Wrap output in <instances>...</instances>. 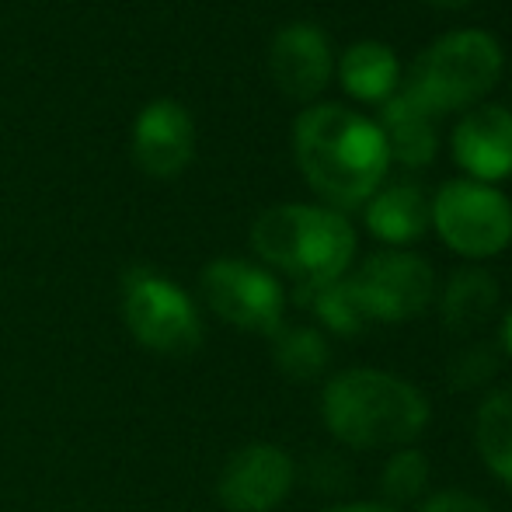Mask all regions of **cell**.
<instances>
[{
  "mask_svg": "<svg viewBox=\"0 0 512 512\" xmlns=\"http://www.w3.org/2000/svg\"><path fill=\"white\" fill-rule=\"evenodd\" d=\"M429 220L439 241L460 258L485 262L512 244V203L495 185L453 178L429 199Z\"/></svg>",
  "mask_w": 512,
  "mask_h": 512,
  "instance_id": "5b68a950",
  "label": "cell"
},
{
  "mask_svg": "<svg viewBox=\"0 0 512 512\" xmlns=\"http://www.w3.org/2000/svg\"><path fill=\"white\" fill-rule=\"evenodd\" d=\"M453 161L471 182L495 185L512 175V112L506 105H474L453 129Z\"/></svg>",
  "mask_w": 512,
  "mask_h": 512,
  "instance_id": "30bf717a",
  "label": "cell"
},
{
  "mask_svg": "<svg viewBox=\"0 0 512 512\" xmlns=\"http://www.w3.org/2000/svg\"><path fill=\"white\" fill-rule=\"evenodd\" d=\"M499 352L492 345H464L446 366V380L453 391H485L499 377Z\"/></svg>",
  "mask_w": 512,
  "mask_h": 512,
  "instance_id": "44dd1931",
  "label": "cell"
},
{
  "mask_svg": "<svg viewBox=\"0 0 512 512\" xmlns=\"http://www.w3.org/2000/svg\"><path fill=\"white\" fill-rule=\"evenodd\" d=\"M432 418L422 387L398 373L352 366L324 380L321 422L349 450H401L415 446Z\"/></svg>",
  "mask_w": 512,
  "mask_h": 512,
  "instance_id": "7a4b0ae2",
  "label": "cell"
},
{
  "mask_svg": "<svg viewBox=\"0 0 512 512\" xmlns=\"http://www.w3.org/2000/svg\"><path fill=\"white\" fill-rule=\"evenodd\" d=\"M272 363L290 380H317L331 363L328 335L310 324H283L272 335Z\"/></svg>",
  "mask_w": 512,
  "mask_h": 512,
  "instance_id": "d6986e66",
  "label": "cell"
},
{
  "mask_svg": "<svg viewBox=\"0 0 512 512\" xmlns=\"http://www.w3.org/2000/svg\"><path fill=\"white\" fill-rule=\"evenodd\" d=\"M401 81V60L387 42L363 39L349 46L338 60V84L345 95H352L363 105H384L394 98Z\"/></svg>",
  "mask_w": 512,
  "mask_h": 512,
  "instance_id": "5bb4252c",
  "label": "cell"
},
{
  "mask_svg": "<svg viewBox=\"0 0 512 512\" xmlns=\"http://www.w3.org/2000/svg\"><path fill=\"white\" fill-rule=\"evenodd\" d=\"M297 464L279 443H248L223 464L216 499L227 512H272L290 499Z\"/></svg>",
  "mask_w": 512,
  "mask_h": 512,
  "instance_id": "9c48e42d",
  "label": "cell"
},
{
  "mask_svg": "<svg viewBox=\"0 0 512 512\" xmlns=\"http://www.w3.org/2000/svg\"><path fill=\"white\" fill-rule=\"evenodd\" d=\"M122 317L129 335L157 356H192L203 345V317L192 297L150 269L122 276Z\"/></svg>",
  "mask_w": 512,
  "mask_h": 512,
  "instance_id": "8992f818",
  "label": "cell"
},
{
  "mask_svg": "<svg viewBox=\"0 0 512 512\" xmlns=\"http://www.w3.org/2000/svg\"><path fill=\"white\" fill-rule=\"evenodd\" d=\"M429 457H425L418 446H401L391 450V457L380 467V495H384V506L398 509L401 506H418L429 492Z\"/></svg>",
  "mask_w": 512,
  "mask_h": 512,
  "instance_id": "ffe728a7",
  "label": "cell"
},
{
  "mask_svg": "<svg viewBox=\"0 0 512 512\" xmlns=\"http://www.w3.org/2000/svg\"><path fill=\"white\" fill-rule=\"evenodd\" d=\"M429 227V196L418 182H394L387 189H377L366 203V230L391 248L418 241Z\"/></svg>",
  "mask_w": 512,
  "mask_h": 512,
  "instance_id": "4fadbf2b",
  "label": "cell"
},
{
  "mask_svg": "<svg viewBox=\"0 0 512 512\" xmlns=\"http://www.w3.org/2000/svg\"><path fill=\"white\" fill-rule=\"evenodd\" d=\"M499 310V279L492 272L478 269V265H467L457 269L443 286V297H439V314L443 324L453 335H474L481 331Z\"/></svg>",
  "mask_w": 512,
  "mask_h": 512,
  "instance_id": "2e32d148",
  "label": "cell"
},
{
  "mask_svg": "<svg viewBox=\"0 0 512 512\" xmlns=\"http://www.w3.org/2000/svg\"><path fill=\"white\" fill-rule=\"evenodd\" d=\"M499 349L512 359V307L506 310V314H502V324H499Z\"/></svg>",
  "mask_w": 512,
  "mask_h": 512,
  "instance_id": "cb8c5ba5",
  "label": "cell"
},
{
  "mask_svg": "<svg viewBox=\"0 0 512 512\" xmlns=\"http://www.w3.org/2000/svg\"><path fill=\"white\" fill-rule=\"evenodd\" d=\"M293 154L328 209H359L384 185L391 154L373 119L345 105H310L293 122Z\"/></svg>",
  "mask_w": 512,
  "mask_h": 512,
  "instance_id": "6da1fadb",
  "label": "cell"
},
{
  "mask_svg": "<svg viewBox=\"0 0 512 512\" xmlns=\"http://www.w3.org/2000/svg\"><path fill=\"white\" fill-rule=\"evenodd\" d=\"M425 4H436V7H450V11H457V7H467V4H474V0H425Z\"/></svg>",
  "mask_w": 512,
  "mask_h": 512,
  "instance_id": "d4e9b609",
  "label": "cell"
},
{
  "mask_svg": "<svg viewBox=\"0 0 512 512\" xmlns=\"http://www.w3.org/2000/svg\"><path fill=\"white\" fill-rule=\"evenodd\" d=\"M297 300L314 314V321L321 324L324 331H331V335L349 338V335H363V331L370 328V317H366L363 304H359L349 276L335 279V283H324V286H304V290H297Z\"/></svg>",
  "mask_w": 512,
  "mask_h": 512,
  "instance_id": "ac0fdd59",
  "label": "cell"
},
{
  "mask_svg": "<svg viewBox=\"0 0 512 512\" xmlns=\"http://www.w3.org/2000/svg\"><path fill=\"white\" fill-rule=\"evenodd\" d=\"M199 290L206 307L237 331L272 338L283 328L286 293L262 265H251L244 258H216L199 276Z\"/></svg>",
  "mask_w": 512,
  "mask_h": 512,
  "instance_id": "52a82bcc",
  "label": "cell"
},
{
  "mask_svg": "<svg viewBox=\"0 0 512 512\" xmlns=\"http://www.w3.org/2000/svg\"><path fill=\"white\" fill-rule=\"evenodd\" d=\"M474 446L481 464L512 488V387H499L481 398L474 411Z\"/></svg>",
  "mask_w": 512,
  "mask_h": 512,
  "instance_id": "e0dca14e",
  "label": "cell"
},
{
  "mask_svg": "<svg viewBox=\"0 0 512 512\" xmlns=\"http://www.w3.org/2000/svg\"><path fill=\"white\" fill-rule=\"evenodd\" d=\"M415 512H495V509L474 492H460V488H439V492L425 495V499L415 506Z\"/></svg>",
  "mask_w": 512,
  "mask_h": 512,
  "instance_id": "7402d4cb",
  "label": "cell"
},
{
  "mask_svg": "<svg viewBox=\"0 0 512 512\" xmlns=\"http://www.w3.org/2000/svg\"><path fill=\"white\" fill-rule=\"evenodd\" d=\"M269 70L283 95L297 98V102L317 98L331 81L328 35L307 21H293V25L279 28L269 49Z\"/></svg>",
  "mask_w": 512,
  "mask_h": 512,
  "instance_id": "8fae6325",
  "label": "cell"
},
{
  "mask_svg": "<svg viewBox=\"0 0 512 512\" xmlns=\"http://www.w3.org/2000/svg\"><path fill=\"white\" fill-rule=\"evenodd\" d=\"M502 67H506V56L495 35L481 28L446 32L429 42L411 63L405 95L422 105L432 119L450 115L467 105H478L499 84Z\"/></svg>",
  "mask_w": 512,
  "mask_h": 512,
  "instance_id": "277c9868",
  "label": "cell"
},
{
  "mask_svg": "<svg viewBox=\"0 0 512 512\" xmlns=\"http://www.w3.org/2000/svg\"><path fill=\"white\" fill-rule=\"evenodd\" d=\"M192 154H196V126L182 105L161 98V102H150L143 108L133 129V157L147 175H182Z\"/></svg>",
  "mask_w": 512,
  "mask_h": 512,
  "instance_id": "7c38bea8",
  "label": "cell"
},
{
  "mask_svg": "<svg viewBox=\"0 0 512 512\" xmlns=\"http://www.w3.org/2000/svg\"><path fill=\"white\" fill-rule=\"evenodd\" d=\"M324 512H398V509L384 506V502H338V506H331Z\"/></svg>",
  "mask_w": 512,
  "mask_h": 512,
  "instance_id": "603a6c76",
  "label": "cell"
},
{
  "mask_svg": "<svg viewBox=\"0 0 512 512\" xmlns=\"http://www.w3.org/2000/svg\"><path fill=\"white\" fill-rule=\"evenodd\" d=\"M377 126H380V133H384L391 161L418 171L436 157L439 140H436V126H432V115L425 112L422 105L411 102L405 91L380 105Z\"/></svg>",
  "mask_w": 512,
  "mask_h": 512,
  "instance_id": "9a60e30c",
  "label": "cell"
},
{
  "mask_svg": "<svg viewBox=\"0 0 512 512\" xmlns=\"http://www.w3.org/2000/svg\"><path fill=\"white\" fill-rule=\"evenodd\" d=\"M370 324H405L422 317L436 300V272L408 248H387L370 255L349 276Z\"/></svg>",
  "mask_w": 512,
  "mask_h": 512,
  "instance_id": "ba28073f",
  "label": "cell"
},
{
  "mask_svg": "<svg viewBox=\"0 0 512 512\" xmlns=\"http://www.w3.org/2000/svg\"><path fill=\"white\" fill-rule=\"evenodd\" d=\"M251 248L265 265L304 286H324L349 276L356 258V230L338 209L283 203L251 223Z\"/></svg>",
  "mask_w": 512,
  "mask_h": 512,
  "instance_id": "3957f363",
  "label": "cell"
}]
</instances>
